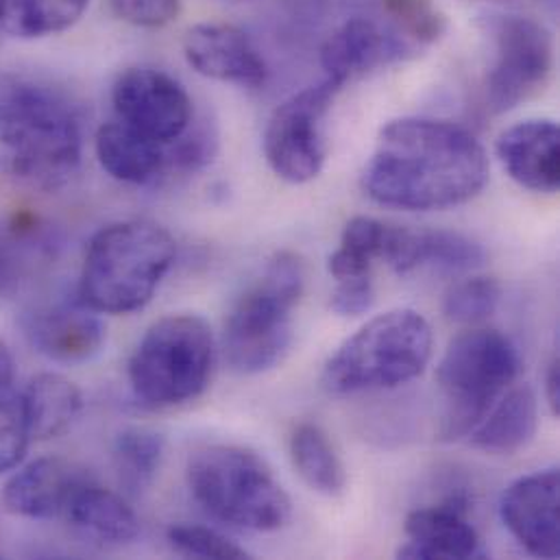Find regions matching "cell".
<instances>
[{
  "label": "cell",
  "mask_w": 560,
  "mask_h": 560,
  "mask_svg": "<svg viewBox=\"0 0 560 560\" xmlns=\"http://www.w3.org/2000/svg\"><path fill=\"white\" fill-rule=\"evenodd\" d=\"M186 61L203 77L241 88H262L269 77L254 39L234 24L203 22L184 37Z\"/></svg>",
  "instance_id": "9a60e30c"
},
{
  "label": "cell",
  "mask_w": 560,
  "mask_h": 560,
  "mask_svg": "<svg viewBox=\"0 0 560 560\" xmlns=\"http://www.w3.org/2000/svg\"><path fill=\"white\" fill-rule=\"evenodd\" d=\"M520 369V351L506 334L487 327L458 334L436 369L445 395L441 436L445 441L469 436L517 380Z\"/></svg>",
  "instance_id": "52a82bcc"
},
{
  "label": "cell",
  "mask_w": 560,
  "mask_h": 560,
  "mask_svg": "<svg viewBox=\"0 0 560 560\" xmlns=\"http://www.w3.org/2000/svg\"><path fill=\"white\" fill-rule=\"evenodd\" d=\"M406 535L408 544L399 548V559H487L482 541L467 520V506L460 500L412 511L406 517Z\"/></svg>",
  "instance_id": "d6986e66"
},
{
  "label": "cell",
  "mask_w": 560,
  "mask_h": 560,
  "mask_svg": "<svg viewBox=\"0 0 560 560\" xmlns=\"http://www.w3.org/2000/svg\"><path fill=\"white\" fill-rule=\"evenodd\" d=\"M114 13L140 28H162L171 24L182 9V0H109Z\"/></svg>",
  "instance_id": "1f68e13d"
},
{
  "label": "cell",
  "mask_w": 560,
  "mask_h": 560,
  "mask_svg": "<svg viewBox=\"0 0 560 560\" xmlns=\"http://www.w3.org/2000/svg\"><path fill=\"white\" fill-rule=\"evenodd\" d=\"M388 225L371 219L355 217L347 223L340 247L329 256L327 269L336 281L369 278L375 260H382Z\"/></svg>",
  "instance_id": "4316f807"
},
{
  "label": "cell",
  "mask_w": 560,
  "mask_h": 560,
  "mask_svg": "<svg viewBox=\"0 0 560 560\" xmlns=\"http://www.w3.org/2000/svg\"><path fill=\"white\" fill-rule=\"evenodd\" d=\"M33 441H50L72 428L83 408L81 390L61 373H39L20 393Z\"/></svg>",
  "instance_id": "603a6c76"
},
{
  "label": "cell",
  "mask_w": 560,
  "mask_h": 560,
  "mask_svg": "<svg viewBox=\"0 0 560 560\" xmlns=\"http://www.w3.org/2000/svg\"><path fill=\"white\" fill-rule=\"evenodd\" d=\"M495 63L487 81V103L495 114L537 94L552 70V39L533 18L502 15L493 22Z\"/></svg>",
  "instance_id": "30bf717a"
},
{
  "label": "cell",
  "mask_w": 560,
  "mask_h": 560,
  "mask_svg": "<svg viewBox=\"0 0 560 560\" xmlns=\"http://www.w3.org/2000/svg\"><path fill=\"white\" fill-rule=\"evenodd\" d=\"M20 327L39 355L59 364L88 362L105 345V325L79 299L33 305L22 312Z\"/></svg>",
  "instance_id": "7c38bea8"
},
{
  "label": "cell",
  "mask_w": 560,
  "mask_h": 560,
  "mask_svg": "<svg viewBox=\"0 0 560 560\" xmlns=\"http://www.w3.org/2000/svg\"><path fill=\"white\" fill-rule=\"evenodd\" d=\"M166 537H168V544L173 546V550L184 557L214 560L249 559L245 548L236 546L232 539H228L225 535H221L219 530L208 528V526L177 524V526L168 528Z\"/></svg>",
  "instance_id": "f546056e"
},
{
  "label": "cell",
  "mask_w": 560,
  "mask_h": 560,
  "mask_svg": "<svg viewBox=\"0 0 560 560\" xmlns=\"http://www.w3.org/2000/svg\"><path fill=\"white\" fill-rule=\"evenodd\" d=\"M342 88L325 79L288 101L269 118L265 131V155L273 173L288 184H307L323 171L327 144L323 118Z\"/></svg>",
  "instance_id": "9c48e42d"
},
{
  "label": "cell",
  "mask_w": 560,
  "mask_h": 560,
  "mask_svg": "<svg viewBox=\"0 0 560 560\" xmlns=\"http://www.w3.org/2000/svg\"><path fill=\"white\" fill-rule=\"evenodd\" d=\"M502 301V285L495 278H469L454 283L443 301V312L460 325H478L491 318Z\"/></svg>",
  "instance_id": "83f0119b"
},
{
  "label": "cell",
  "mask_w": 560,
  "mask_h": 560,
  "mask_svg": "<svg viewBox=\"0 0 560 560\" xmlns=\"http://www.w3.org/2000/svg\"><path fill=\"white\" fill-rule=\"evenodd\" d=\"M112 105L120 122L160 144L184 138L195 120L186 88L153 66H133L120 72L112 88Z\"/></svg>",
  "instance_id": "8fae6325"
},
{
  "label": "cell",
  "mask_w": 560,
  "mask_h": 560,
  "mask_svg": "<svg viewBox=\"0 0 560 560\" xmlns=\"http://www.w3.org/2000/svg\"><path fill=\"white\" fill-rule=\"evenodd\" d=\"M290 458L301 480L316 493L336 498L347 487L345 465L329 436L314 423H301L290 436Z\"/></svg>",
  "instance_id": "cb8c5ba5"
},
{
  "label": "cell",
  "mask_w": 560,
  "mask_h": 560,
  "mask_svg": "<svg viewBox=\"0 0 560 560\" xmlns=\"http://www.w3.org/2000/svg\"><path fill=\"white\" fill-rule=\"evenodd\" d=\"M390 26L410 39L419 50L439 39L445 18L432 0H384Z\"/></svg>",
  "instance_id": "f1b7e54d"
},
{
  "label": "cell",
  "mask_w": 560,
  "mask_h": 560,
  "mask_svg": "<svg viewBox=\"0 0 560 560\" xmlns=\"http://www.w3.org/2000/svg\"><path fill=\"white\" fill-rule=\"evenodd\" d=\"M487 179L489 160L474 133L447 120L401 118L382 129L362 188L380 206L434 212L471 201Z\"/></svg>",
  "instance_id": "6da1fadb"
},
{
  "label": "cell",
  "mask_w": 560,
  "mask_h": 560,
  "mask_svg": "<svg viewBox=\"0 0 560 560\" xmlns=\"http://www.w3.org/2000/svg\"><path fill=\"white\" fill-rule=\"evenodd\" d=\"M175 238L151 221H120L103 228L88 245L77 299L96 314L142 310L171 271Z\"/></svg>",
  "instance_id": "3957f363"
},
{
  "label": "cell",
  "mask_w": 560,
  "mask_h": 560,
  "mask_svg": "<svg viewBox=\"0 0 560 560\" xmlns=\"http://www.w3.org/2000/svg\"><path fill=\"white\" fill-rule=\"evenodd\" d=\"M419 48L390 24L384 26L371 18H351L340 24L320 48L325 79L345 88L351 79L375 68L404 61Z\"/></svg>",
  "instance_id": "5bb4252c"
},
{
  "label": "cell",
  "mask_w": 560,
  "mask_h": 560,
  "mask_svg": "<svg viewBox=\"0 0 560 560\" xmlns=\"http://www.w3.org/2000/svg\"><path fill=\"white\" fill-rule=\"evenodd\" d=\"M94 151L101 168L116 182L151 186L162 177H168L171 144H160L118 118L105 122L96 131Z\"/></svg>",
  "instance_id": "ffe728a7"
},
{
  "label": "cell",
  "mask_w": 560,
  "mask_h": 560,
  "mask_svg": "<svg viewBox=\"0 0 560 560\" xmlns=\"http://www.w3.org/2000/svg\"><path fill=\"white\" fill-rule=\"evenodd\" d=\"M546 399L552 408V412L560 417V362L559 358H555L548 366V375H546Z\"/></svg>",
  "instance_id": "e575fe53"
},
{
  "label": "cell",
  "mask_w": 560,
  "mask_h": 560,
  "mask_svg": "<svg viewBox=\"0 0 560 560\" xmlns=\"http://www.w3.org/2000/svg\"><path fill=\"white\" fill-rule=\"evenodd\" d=\"M498 158L522 188L555 195L560 184L559 125L548 118L524 120L498 138Z\"/></svg>",
  "instance_id": "e0dca14e"
},
{
  "label": "cell",
  "mask_w": 560,
  "mask_h": 560,
  "mask_svg": "<svg viewBox=\"0 0 560 560\" xmlns=\"http://www.w3.org/2000/svg\"><path fill=\"white\" fill-rule=\"evenodd\" d=\"M83 112L50 81L0 74V175L35 188H63L81 168Z\"/></svg>",
  "instance_id": "7a4b0ae2"
},
{
  "label": "cell",
  "mask_w": 560,
  "mask_h": 560,
  "mask_svg": "<svg viewBox=\"0 0 560 560\" xmlns=\"http://www.w3.org/2000/svg\"><path fill=\"white\" fill-rule=\"evenodd\" d=\"M13 373H15L13 355H11L9 347L4 345V340L0 338V393H4V390H11V384H13Z\"/></svg>",
  "instance_id": "d590c367"
},
{
  "label": "cell",
  "mask_w": 560,
  "mask_h": 560,
  "mask_svg": "<svg viewBox=\"0 0 560 560\" xmlns=\"http://www.w3.org/2000/svg\"><path fill=\"white\" fill-rule=\"evenodd\" d=\"M9 236H0V294H7L13 290L20 278V258H18V243L26 236V232L33 225L15 223L11 225Z\"/></svg>",
  "instance_id": "836d02e7"
},
{
  "label": "cell",
  "mask_w": 560,
  "mask_h": 560,
  "mask_svg": "<svg viewBox=\"0 0 560 560\" xmlns=\"http://www.w3.org/2000/svg\"><path fill=\"white\" fill-rule=\"evenodd\" d=\"M305 288V267L294 254H278L262 280L249 288L225 323L223 349L234 371L256 375L273 369L292 342V312Z\"/></svg>",
  "instance_id": "ba28073f"
},
{
  "label": "cell",
  "mask_w": 560,
  "mask_h": 560,
  "mask_svg": "<svg viewBox=\"0 0 560 560\" xmlns=\"http://www.w3.org/2000/svg\"><path fill=\"white\" fill-rule=\"evenodd\" d=\"M61 520L85 537L114 546L129 544L140 535V520L133 509L94 476L77 487Z\"/></svg>",
  "instance_id": "44dd1931"
},
{
  "label": "cell",
  "mask_w": 560,
  "mask_h": 560,
  "mask_svg": "<svg viewBox=\"0 0 560 560\" xmlns=\"http://www.w3.org/2000/svg\"><path fill=\"white\" fill-rule=\"evenodd\" d=\"M485 249L456 232H410L388 225L382 262L395 273L408 276L417 269L441 273L474 271L485 265Z\"/></svg>",
  "instance_id": "ac0fdd59"
},
{
  "label": "cell",
  "mask_w": 560,
  "mask_h": 560,
  "mask_svg": "<svg viewBox=\"0 0 560 560\" xmlns=\"http://www.w3.org/2000/svg\"><path fill=\"white\" fill-rule=\"evenodd\" d=\"M212 327L197 314H171L155 320L129 360L133 397L151 410L197 399L214 369Z\"/></svg>",
  "instance_id": "8992f818"
},
{
  "label": "cell",
  "mask_w": 560,
  "mask_h": 560,
  "mask_svg": "<svg viewBox=\"0 0 560 560\" xmlns=\"http://www.w3.org/2000/svg\"><path fill=\"white\" fill-rule=\"evenodd\" d=\"M188 489L214 520L254 533H276L292 504L267 460L241 445H208L188 460Z\"/></svg>",
  "instance_id": "277c9868"
},
{
  "label": "cell",
  "mask_w": 560,
  "mask_h": 560,
  "mask_svg": "<svg viewBox=\"0 0 560 560\" xmlns=\"http://www.w3.org/2000/svg\"><path fill=\"white\" fill-rule=\"evenodd\" d=\"M539 404L530 386H511L469 434L471 445L487 454L511 456L524 450L537 432Z\"/></svg>",
  "instance_id": "7402d4cb"
},
{
  "label": "cell",
  "mask_w": 560,
  "mask_h": 560,
  "mask_svg": "<svg viewBox=\"0 0 560 560\" xmlns=\"http://www.w3.org/2000/svg\"><path fill=\"white\" fill-rule=\"evenodd\" d=\"M509 533L537 559H560V471L546 469L513 482L500 502Z\"/></svg>",
  "instance_id": "4fadbf2b"
},
{
  "label": "cell",
  "mask_w": 560,
  "mask_h": 560,
  "mask_svg": "<svg viewBox=\"0 0 560 560\" xmlns=\"http://www.w3.org/2000/svg\"><path fill=\"white\" fill-rule=\"evenodd\" d=\"M92 474L66 458H37L20 467L4 485V509L22 520H61L77 487Z\"/></svg>",
  "instance_id": "2e32d148"
},
{
  "label": "cell",
  "mask_w": 560,
  "mask_h": 560,
  "mask_svg": "<svg viewBox=\"0 0 560 560\" xmlns=\"http://www.w3.org/2000/svg\"><path fill=\"white\" fill-rule=\"evenodd\" d=\"M432 358V327L423 314L399 307L371 318L323 369V388L355 395L395 388L419 377Z\"/></svg>",
  "instance_id": "5b68a950"
},
{
  "label": "cell",
  "mask_w": 560,
  "mask_h": 560,
  "mask_svg": "<svg viewBox=\"0 0 560 560\" xmlns=\"http://www.w3.org/2000/svg\"><path fill=\"white\" fill-rule=\"evenodd\" d=\"M31 441L20 393H0V474L18 469Z\"/></svg>",
  "instance_id": "4dcf8cb0"
},
{
  "label": "cell",
  "mask_w": 560,
  "mask_h": 560,
  "mask_svg": "<svg viewBox=\"0 0 560 560\" xmlns=\"http://www.w3.org/2000/svg\"><path fill=\"white\" fill-rule=\"evenodd\" d=\"M373 303H375V288H373L371 276L338 281L329 299V307L338 316H362L373 307Z\"/></svg>",
  "instance_id": "d6a6232c"
},
{
  "label": "cell",
  "mask_w": 560,
  "mask_h": 560,
  "mask_svg": "<svg viewBox=\"0 0 560 560\" xmlns=\"http://www.w3.org/2000/svg\"><path fill=\"white\" fill-rule=\"evenodd\" d=\"M114 469L127 493L140 495L160 474L164 436L149 428H125L114 441Z\"/></svg>",
  "instance_id": "484cf974"
},
{
  "label": "cell",
  "mask_w": 560,
  "mask_h": 560,
  "mask_svg": "<svg viewBox=\"0 0 560 560\" xmlns=\"http://www.w3.org/2000/svg\"><path fill=\"white\" fill-rule=\"evenodd\" d=\"M480 2H495V4H515V2H522V0H480Z\"/></svg>",
  "instance_id": "8d00e7d4"
},
{
  "label": "cell",
  "mask_w": 560,
  "mask_h": 560,
  "mask_svg": "<svg viewBox=\"0 0 560 560\" xmlns=\"http://www.w3.org/2000/svg\"><path fill=\"white\" fill-rule=\"evenodd\" d=\"M90 0H0V31L18 39H39L74 26Z\"/></svg>",
  "instance_id": "d4e9b609"
}]
</instances>
